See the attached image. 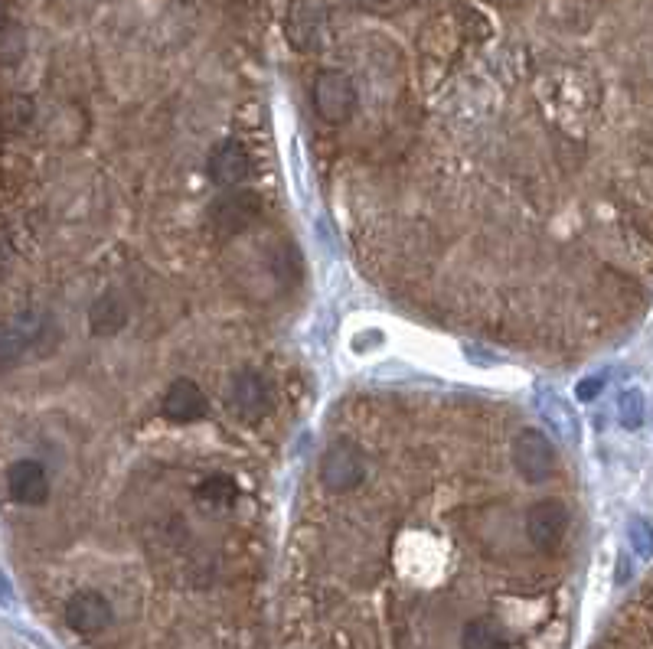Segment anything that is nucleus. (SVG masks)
<instances>
[{
    "label": "nucleus",
    "instance_id": "1",
    "mask_svg": "<svg viewBox=\"0 0 653 649\" xmlns=\"http://www.w3.org/2000/svg\"><path fill=\"white\" fill-rule=\"evenodd\" d=\"M314 72V137L360 274L409 314L552 363L653 307V0H366Z\"/></svg>",
    "mask_w": 653,
    "mask_h": 649
},
{
    "label": "nucleus",
    "instance_id": "2",
    "mask_svg": "<svg viewBox=\"0 0 653 649\" xmlns=\"http://www.w3.org/2000/svg\"><path fill=\"white\" fill-rule=\"evenodd\" d=\"M585 506L559 447L474 392L327 415L285 558V649H565Z\"/></svg>",
    "mask_w": 653,
    "mask_h": 649
}]
</instances>
